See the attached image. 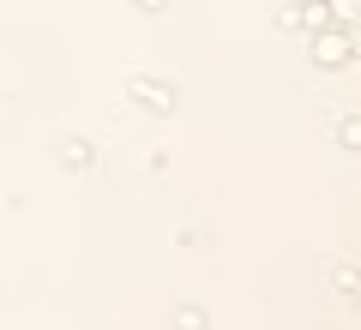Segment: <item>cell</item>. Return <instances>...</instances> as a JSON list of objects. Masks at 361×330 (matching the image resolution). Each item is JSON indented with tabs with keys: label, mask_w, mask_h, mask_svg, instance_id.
Returning a JSON list of instances; mask_svg holds the SVG:
<instances>
[{
	"label": "cell",
	"mask_w": 361,
	"mask_h": 330,
	"mask_svg": "<svg viewBox=\"0 0 361 330\" xmlns=\"http://www.w3.org/2000/svg\"><path fill=\"white\" fill-rule=\"evenodd\" d=\"M61 163H73V168H85V163H90V151H85V144L73 139V144H66V151H61Z\"/></svg>",
	"instance_id": "3"
},
{
	"label": "cell",
	"mask_w": 361,
	"mask_h": 330,
	"mask_svg": "<svg viewBox=\"0 0 361 330\" xmlns=\"http://www.w3.org/2000/svg\"><path fill=\"white\" fill-rule=\"evenodd\" d=\"M133 90H139V102H151V108H169V90L151 84V78H133Z\"/></svg>",
	"instance_id": "1"
},
{
	"label": "cell",
	"mask_w": 361,
	"mask_h": 330,
	"mask_svg": "<svg viewBox=\"0 0 361 330\" xmlns=\"http://www.w3.org/2000/svg\"><path fill=\"white\" fill-rule=\"evenodd\" d=\"M337 288H343L349 306H361V270H337Z\"/></svg>",
	"instance_id": "2"
},
{
	"label": "cell",
	"mask_w": 361,
	"mask_h": 330,
	"mask_svg": "<svg viewBox=\"0 0 361 330\" xmlns=\"http://www.w3.org/2000/svg\"><path fill=\"white\" fill-rule=\"evenodd\" d=\"M343 144H349V151H361V120H343Z\"/></svg>",
	"instance_id": "4"
}]
</instances>
